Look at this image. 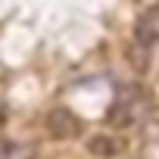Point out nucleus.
Instances as JSON below:
<instances>
[{
    "label": "nucleus",
    "mask_w": 159,
    "mask_h": 159,
    "mask_svg": "<svg viewBox=\"0 0 159 159\" xmlns=\"http://www.w3.org/2000/svg\"><path fill=\"white\" fill-rule=\"evenodd\" d=\"M140 106H143V94H140V88L128 84V88H122L119 97L112 100V106H109V112H106V122H109L112 128L134 125L137 116H140Z\"/></svg>",
    "instance_id": "1"
},
{
    "label": "nucleus",
    "mask_w": 159,
    "mask_h": 159,
    "mask_svg": "<svg viewBox=\"0 0 159 159\" xmlns=\"http://www.w3.org/2000/svg\"><path fill=\"white\" fill-rule=\"evenodd\" d=\"M47 131L56 140H75L81 134V119L72 109H66V106H56V109L47 112Z\"/></svg>",
    "instance_id": "2"
},
{
    "label": "nucleus",
    "mask_w": 159,
    "mask_h": 159,
    "mask_svg": "<svg viewBox=\"0 0 159 159\" xmlns=\"http://www.w3.org/2000/svg\"><path fill=\"white\" fill-rule=\"evenodd\" d=\"M134 38H137L140 47H150V44L159 41V3L140 13V19L134 25Z\"/></svg>",
    "instance_id": "3"
},
{
    "label": "nucleus",
    "mask_w": 159,
    "mask_h": 159,
    "mask_svg": "<svg viewBox=\"0 0 159 159\" xmlns=\"http://www.w3.org/2000/svg\"><path fill=\"white\" fill-rule=\"evenodd\" d=\"M0 159H34V147H31V143H19V140H3V137H0Z\"/></svg>",
    "instance_id": "4"
},
{
    "label": "nucleus",
    "mask_w": 159,
    "mask_h": 159,
    "mask_svg": "<svg viewBox=\"0 0 159 159\" xmlns=\"http://www.w3.org/2000/svg\"><path fill=\"white\" fill-rule=\"evenodd\" d=\"M88 150L94 153V156H116V153H122V140L119 137H94L91 143H88Z\"/></svg>",
    "instance_id": "5"
}]
</instances>
